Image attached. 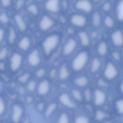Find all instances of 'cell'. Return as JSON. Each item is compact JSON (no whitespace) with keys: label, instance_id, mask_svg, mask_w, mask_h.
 <instances>
[{"label":"cell","instance_id":"cell-1","mask_svg":"<svg viewBox=\"0 0 123 123\" xmlns=\"http://www.w3.org/2000/svg\"><path fill=\"white\" fill-rule=\"evenodd\" d=\"M89 60V54L88 51L84 49L79 51L72 61V69L75 72L81 71L86 67Z\"/></svg>","mask_w":123,"mask_h":123},{"label":"cell","instance_id":"cell-2","mask_svg":"<svg viewBox=\"0 0 123 123\" xmlns=\"http://www.w3.org/2000/svg\"><path fill=\"white\" fill-rule=\"evenodd\" d=\"M60 41V36L58 34H52L48 36L42 44L44 53L46 56L49 55L58 46Z\"/></svg>","mask_w":123,"mask_h":123},{"label":"cell","instance_id":"cell-3","mask_svg":"<svg viewBox=\"0 0 123 123\" xmlns=\"http://www.w3.org/2000/svg\"><path fill=\"white\" fill-rule=\"evenodd\" d=\"M119 74V70L115 64L111 62L108 61L104 67L103 70V76L108 81L114 80Z\"/></svg>","mask_w":123,"mask_h":123},{"label":"cell","instance_id":"cell-4","mask_svg":"<svg viewBox=\"0 0 123 123\" xmlns=\"http://www.w3.org/2000/svg\"><path fill=\"white\" fill-rule=\"evenodd\" d=\"M75 8L86 13H91L93 9V5L90 0H77L74 3Z\"/></svg>","mask_w":123,"mask_h":123},{"label":"cell","instance_id":"cell-5","mask_svg":"<svg viewBox=\"0 0 123 123\" xmlns=\"http://www.w3.org/2000/svg\"><path fill=\"white\" fill-rule=\"evenodd\" d=\"M107 95L102 89L97 88L94 90L93 95V100L96 106L99 107L103 105L106 102Z\"/></svg>","mask_w":123,"mask_h":123},{"label":"cell","instance_id":"cell-6","mask_svg":"<svg viewBox=\"0 0 123 123\" xmlns=\"http://www.w3.org/2000/svg\"><path fill=\"white\" fill-rule=\"evenodd\" d=\"M70 23L75 27L82 28L86 25L87 18L84 14L76 13L72 15L71 17Z\"/></svg>","mask_w":123,"mask_h":123},{"label":"cell","instance_id":"cell-7","mask_svg":"<svg viewBox=\"0 0 123 123\" xmlns=\"http://www.w3.org/2000/svg\"><path fill=\"white\" fill-rule=\"evenodd\" d=\"M77 47V42L74 37L69 38L65 43L63 49L62 54L64 56H68L72 54Z\"/></svg>","mask_w":123,"mask_h":123},{"label":"cell","instance_id":"cell-8","mask_svg":"<svg viewBox=\"0 0 123 123\" xmlns=\"http://www.w3.org/2000/svg\"><path fill=\"white\" fill-rule=\"evenodd\" d=\"M111 39L114 47L117 48L123 47V31L120 29L115 30L111 34Z\"/></svg>","mask_w":123,"mask_h":123},{"label":"cell","instance_id":"cell-9","mask_svg":"<svg viewBox=\"0 0 123 123\" xmlns=\"http://www.w3.org/2000/svg\"><path fill=\"white\" fill-rule=\"evenodd\" d=\"M23 62L22 56L18 52L13 53L10 59V68L13 72H16L20 68Z\"/></svg>","mask_w":123,"mask_h":123},{"label":"cell","instance_id":"cell-10","mask_svg":"<svg viewBox=\"0 0 123 123\" xmlns=\"http://www.w3.org/2000/svg\"><path fill=\"white\" fill-rule=\"evenodd\" d=\"M40 55L38 49H34L29 54L27 61L29 64L33 67L38 66L41 62Z\"/></svg>","mask_w":123,"mask_h":123},{"label":"cell","instance_id":"cell-11","mask_svg":"<svg viewBox=\"0 0 123 123\" xmlns=\"http://www.w3.org/2000/svg\"><path fill=\"white\" fill-rule=\"evenodd\" d=\"M24 112L23 108L19 104H14L12 107V120L13 122L18 123L20 121Z\"/></svg>","mask_w":123,"mask_h":123},{"label":"cell","instance_id":"cell-12","mask_svg":"<svg viewBox=\"0 0 123 123\" xmlns=\"http://www.w3.org/2000/svg\"><path fill=\"white\" fill-rule=\"evenodd\" d=\"M55 24L54 21L47 15H43L40 19L39 25L40 29L46 31L51 28Z\"/></svg>","mask_w":123,"mask_h":123},{"label":"cell","instance_id":"cell-13","mask_svg":"<svg viewBox=\"0 0 123 123\" xmlns=\"http://www.w3.org/2000/svg\"><path fill=\"white\" fill-rule=\"evenodd\" d=\"M59 101L63 106L69 109H74L76 107L75 103L66 93H63L60 95Z\"/></svg>","mask_w":123,"mask_h":123},{"label":"cell","instance_id":"cell-14","mask_svg":"<svg viewBox=\"0 0 123 123\" xmlns=\"http://www.w3.org/2000/svg\"><path fill=\"white\" fill-rule=\"evenodd\" d=\"M46 9L52 12H57L60 10V0H47L45 4Z\"/></svg>","mask_w":123,"mask_h":123},{"label":"cell","instance_id":"cell-15","mask_svg":"<svg viewBox=\"0 0 123 123\" xmlns=\"http://www.w3.org/2000/svg\"><path fill=\"white\" fill-rule=\"evenodd\" d=\"M50 89V84L47 80H44L39 83L37 87V93L40 96L48 94Z\"/></svg>","mask_w":123,"mask_h":123},{"label":"cell","instance_id":"cell-16","mask_svg":"<svg viewBox=\"0 0 123 123\" xmlns=\"http://www.w3.org/2000/svg\"><path fill=\"white\" fill-rule=\"evenodd\" d=\"M78 36L82 46L86 47L90 45L91 42L90 38L89 35L86 31H79L78 33Z\"/></svg>","mask_w":123,"mask_h":123},{"label":"cell","instance_id":"cell-17","mask_svg":"<svg viewBox=\"0 0 123 123\" xmlns=\"http://www.w3.org/2000/svg\"><path fill=\"white\" fill-rule=\"evenodd\" d=\"M108 45L105 41H100L97 45L96 51L98 55L100 57H104L108 53Z\"/></svg>","mask_w":123,"mask_h":123},{"label":"cell","instance_id":"cell-18","mask_svg":"<svg viewBox=\"0 0 123 123\" xmlns=\"http://www.w3.org/2000/svg\"><path fill=\"white\" fill-rule=\"evenodd\" d=\"M101 65V62L99 58L97 57H94L90 63V72L92 74H96L98 73L99 71Z\"/></svg>","mask_w":123,"mask_h":123},{"label":"cell","instance_id":"cell-19","mask_svg":"<svg viewBox=\"0 0 123 123\" xmlns=\"http://www.w3.org/2000/svg\"><path fill=\"white\" fill-rule=\"evenodd\" d=\"M115 15L117 20L123 22V0H119L115 9Z\"/></svg>","mask_w":123,"mask_h":123},{"label":"cell","instance_id":"cell-20","mask_svg":"<svg viewBox=\"0 0 123 123\" xmlns=\"http://www.w3.org/2000/svg\"><path fill=\"white\" fill-rule=\"evenodd\" d=\"M102 22V17L101 13L98 12L96 11L94 12L91 16V23L93 26L95 27H99Z\"/></svg>","mask_w":123,"mask_h":123},{"label":"cell","instance_id":"cell-21","mask_svg":"<svg viewBox=\"0 0 123 123\" xmlns=\"http://www.w3.org/2000/svg\"><path fill=\"white\" fill-rule=\"evenodd\" d=\"M15 23L21 32H24L26 29V25L23 17L19 14H16L14 16Z\"/></svg>","mask_w":123,"mask_h":123},{"label":"cell","instance_id":"cell-22","mask_svg":"<svg viewBox=\"0 0 123 123\" xmlns=\"http://www.w3.org/2000/svg\"><path fill=\"white\" fill-rule=\"evenodd\" d=\"M70 76V73L66 64L64 63L60 68L59 77L61 80H65Z\"/></svg>","mask_w":123,"mask_h":123},{"label":"cell","instance_id":"cell-23","mask_svg":"<svg viewBox=\"0 0 123 123\" xmlns=\"http://www.w3.org/2000/svg\"><path fill=\"white\" fill-rule=\"evenodd\" d=\"M74 83L78 87H85L88 85L89 83V79L86 76H79L74 79Z\"/></svg>","mask_w":123,"mask_h":123},{"label":"cell","instance_id":"cell-24","mask_svg":"<svg viewBox=\"0 0 123 123\" xmlns=\"http://www.w3.org/2000/svg\"><path fill=\"white\" fill-rule=\"evenodd\" d=\"M30 40L27 37H22L18 43V47L24 51L27 50L30 47Z\"/></svg>","mask_w":123,"mask_h":123},{"label":"cell","instance_id":"cell-25","mask_svg":"<svg viewBox=\"0 0 123 123\" xmlns=\"http://www.w3.org/2000/svg\"><path fill=\"white\" fill-rule=\"evenodd\" d=\"M103 22L104 25L109 29H112L115 25V22L113 17L110 15H106L103 18Z\"/></svg>","mask_w":123,"mask_h":123},{"label":"cell","instance_id":"cell-26","mask_svg":"<svg viewBox=\"0 0 123 123\" xmlns=\"http://www.w3.org/2000/svg\"><path fill=\"white\" fill-rule=\"evenodd\" d=\"M16 33L14 29L12 27H10L9 29V32L8 35V41L10 44H13L16 39Z\"/></svg>","mask_w":123,"mask_h":123},{"label":"cell","instance_id":"cell-27","mask_svg":"<svg viewBox=\"0 0 123 123\" xmlns=\"http://www.w3.org/2000/svg\"><path fill=\"white\" fill-rule=\"evenodd\" d=\"M93 92L92 91L91 89L89 88H86L84 90L83 93V98L86 102H90L93 99Z\"/></svg>","mask_w":123,"mask_h":123},{"label":"cell","instance_id":"cell-28","mask_svg":"<svg viewBox=\"0 0 123 123\" xmlns=\"http://www.w3.org/2000/svg\"><path fill=\"white\" fill-rule=\"evenodd\" d=\"M57 108V105L55 102L50 103L46 108L45 111V116L46 117H49L56 110Z\"/></svg>","mask_w":123,"mask_h":123},{"label":"cell","instance_id":"cell-29","mask_svg":"<svg viewBox=\"0 0 123 123\" xmlns=\"http://www.w3.org/2000/svg\"><path fill=\"white\" fill-rule=\"evenodd\" d=\"M115 108L117 113L123 116V98H119L115 102Z\"/></svg>","mask_w":123,"mask_h":123},{"label":"cell","instance_id":"cell-30","mask_svg":"<svg viewBox=\"0 0 123 123\" xmlns=\"http://www.w3.org/2000/svg\"><path fill=\"white\" fill-rule=\"evenodd\" d=\"M108 117V114L104 111L98 110L96 111L95 114V119L98 121H101L106 119Z\"/></svg>","mask_w":123,"mask_h":123},{"label":"cell","instance_id":"cell-31","mask_svg":"<svg viewBox=\"0 0 123 123\" xmlns=\"http://www.w3.org/2000/svg\"><path fill=\"white\" fill-rule=\"evenodd\" d=\"M71 92L72 96L74 99H75V100L79 102H81L84 99L83 94L80 90L76 89H74L72 90Z\"/></svg>","mask_w":123,"mask_h":123},{"label":"cell","instance_id":"cell-32","mask_svg":"<svg viewBox=\"0 0 123 123\" xmlns=\"http://www.w3.org/2000/svg\"><path fill=\"white\" fill-rule=\"evenodd\" d=\"M90 122L89 118L85 115L77 116L74 119V122L76 123H87Z\"/></svg>","mask_w":123,"mask_h":123},{"label":"cell","instance_id":"cell-33","mask_svg":"<svg viewBox=\"0 0 123 123\" xmlns=\"http://www.w3.org/2000/svg\"><path fill=\"white\" fill-rule=\"evenodd\" d=\"M112 8V4L110 1L107 0L103 2L101 5V10L105 12H110Z\"/></svg>","mask_w":123,"mask_h":123},{"label":"cell","instance_id":"cell-34","mask_svg":"<svg viewBox=\"0 0 123 123\" xmlns=\"http://www.w3.org/2000/svg\"><path fill=\"white\" fill-rule=\"evenodd\" d=\"M27 10L28 12L34 15H37L38 13V9L37 6L34 4L29 5L27 7Z\"/></svg>","mask_w":123,"mask_h":123},{"label":"cell","instance_id":"cell-35","mask_svg":"<svg viewBox=\"0 0 123 123\" xmlns=\"http://www.w3.org/2000/svg\"><path fill=\"white\" fill-rule=\"evenodd\" d=\"M69 122V117L65 112H62L60 115L58 119V123H67Z\"/></svg>","mask_w":123,"mask_h":123},{"label":"cell","instance_id":"cell-36","mask_svg":"<svg viewBox=\"0 0 123 123\" xmlns=\"http://www.w3.org/2000/svg\"><path fill=\"white\" fill-rule=\"evenodd\" d=\"M111 57L114 61L118 62H120L122 58L121 53L118 51H113L111 52Z\"/></svg>","mask_w":123,"mask_h":123},{"label":"cell","instance_id":"cell-37","mask_svg":"<svg viewBox=\"0 0 123 123\" xmlns=\"http://www.w3.org/2000/svg\"><path fill=\"white\" fill-rule=\"evenodd\" d=\"M30 74L27 73H26L19 76L18 80L21 83H25L28 80V79L30 78Z\"/></svg>","mask_w":123,"mask_h":123},{"label":"cell","instance_id":"cell-38","mask_svg":"<svg viewBox=\"0 0 123 123\" xmlns=\"http://www.w3.org/2000/svg\"><path fill=\"white\" fill-rule=\"evenodd\" d=\"M37 86V83L35 80H31L30 81L27 85V88L30 91H34Z\"/></svg>","mask_w":123,"mask_h":123},{"label":"cell","instance_id":"cell-39","mask_svg":"<svg viewBox=\"0 0 123 123\" xmlns=\"http://www.w3.org/2000/svg\"><path fill=\"white\" fill-rule=\"evenodd\" d=\"M6 109V103L4 99L0 97V116L2 114Z\"/></svg>","mask_w":123,"mask_h":123},{"label":"cell","instance_id":"cell-40","mask_svg":"<svg viewBox=\"0 0 123 123\" xmlns=\"http://www.w3.org/2000/svg\"><path fill=\"white\" fill-rule=\"evenodd\" d=\"M8 55V49L6 47H3L0 51V61L6 58Z\"/></svg>","mask_w":123,"mask_h":123},{"label":"cell","instance_id":"cell-41","mask_svg":"<svg viewBox=\"0 0 123 123\" xmlns=\"http://www.w3.org/2000/svg\"><path fill=\"white\" fill-rule=\"evenodd\" d=\"M9 21L8 15L6 13H2L0 14V22L3 24H7Z\"/></svg>","mask_w":123,"mask_h":123},{"label":"cell","instance_id":"cell-42","mask_svg":"<svg viewBox=\"0 0 123 123\" xmlns=\"http://www.w3.org/2000/svg\"><path fill=\"white\" fill-rule=\"evenodd\" d=\"M46 74V70L44 68H40L37 70L36 72V75L37 78H41Z\"/></svg>","mask_w":123,"mask_h":123},{"label":"cell","instance_id":"cell-43","mask_svg":"<svg viewBox=\"0 0 123 123\" xmlns=\"http://www.w3.org/2000/svg\"><path fill=\"white\" fill-rule=\"evenodd\" d=\"M1 5L4 8L9 7L12 4V0H0Z\"/></svg>","mask_w":123,"mask_h":123},{"label":"cell","instance_id":"cell-44","mask_svg":"<svg viewBox=\"0 0 123 123\" xmlns=\"http://www.w3.org/2000/svg\"><path fill=\"white\" fill-rule=\"evenodd\" d=\"M24 0H18L16 3V9H21L24 4Z\"/></svg>","mask_w":123,"mask_h":123},{"label":"cell","instance_id":"cell-45","mask_svg":"<svg viewBox=\"0 0 123 123\" xmlns=\"http://www.w3.org/2000/svg\"><path fill=\"white\" fill-rule=\"evenodd\" d=\"M44 107H45L44 103L41 102H39V103H38V104L37 105V109L39 111H43Z\"/></svg>","mask_w":123,"mask_h":123},{"label":"cell","instance_id":"cell-46","mask_svg":"<svg viewBox=\"0 0 123 123\" xmlns=\"http://www.w3.org/2000/svg\"><path fill=\"white\" fill-rule=\"evenodd\" d=\"M4 36V29L0 27V45L3 40Z\"/></svg>","mask_w":123,"mask_h":123},{"label":"cell","instance_id":"cell-47","mask_svg":"<svg viewBox=\"0 0 123 123\" xmlns=\"http://www.w3.org/2000/svg\"><path fill=\"white\" fill-rule=\"evenodd\" d=\"M56 75V70L55 69H52L49 72V76L51 78H54Z\"/></svg>","mask_w":123,"mask_h":123},{"label":"cell","instance_id":"cell-48","mask_svg":"<svg viewBox=\"0 0 123 123\" xmlns=\"http://www.w3.org/2000/svg\"><path fill=\"white\" fill-rule=\"evenodd\" d=\"M6 68V65L4 62H0V70L3 71Z\"/></svg>","mask_w":123,"mask_h":123},{"label":"cell","instance_id":"cell-49","mask_svg":"<svg viewBox=\"0 0 123 123\" xmlns=\"http://www.w3.org/2000/svg\"><path fill=\"white\" fill-rule=\"evenodd\" d=\"M33 98L31 96H28L26 98V101L27 103H30L33 101Z\"/></svg>","mask_w":123,"mask_h":123},{"label":"cell","instance_id":"cell-50","mask_svg":"<svg viewBox=\"0 0 123 123\" xmlns=\"http://www.w3.org/2000/svg\"><path fill=\"white\" fill-rule=\"evenodd\" d=\"M119 90L120 92L123 95V79L121 81L120 84V86H119Z\"/></svg>","mask_w":123,"mask_h":123},{"label":"cell","instance_id":"cell-51","mask_svg":"<svg viewBox=\"0 0 123 123\" xmlns=\"http://www.w3.org/2000/svg\"><path fill=\"white\" fill-rule=\"evenodd\" d=\"M102 0H91L92 1H93V2H95V3H98L100 1H101Z\"/></svg>","mask_w":123,"mask_h":123},{"label":"cell","instance_id":"cell-52","mask_svg":"<svg viewBox=\"0 0 123 123\" xmlns=\"http://www.w3.org/2000/svg\"><path fill=\"white\" fill-rule=\"evenodd\" d=\"M121 55H122V58H123V48L122 49V51H121Z\"/></svg>","mask_w":123,"mask_h":123},{"label":"cell","instance_id":"cell-53","mask_svg":"<svg viewBox=\"0 0 123 123\" xmlns=\"http://www.w3.org/2000/svg\"><path fill=\"white\" fill-rule=\"evenodd\" d=\"M108 0L110 1L111 2H112V1H115V0Z\"/></svg>","mask_w":123,"mask_h":123},{"label":"cell","instance_id":"cell-54","mask_svg":"<svg viewBox=\"0 0 123 123\" xmlns=\"http://www.w3.org/2000/svg\"><path fill=\"white\" fill-rule=\"evenodd\" d=\"M37 1H41V0H37Z\"/></svg>","mask_w":123,"mask_h":123},{"label":"cell","instance_id":"cell-55","mask_svg":"<svg viewBox=\"0 0 123 123\" xmlns=\"http://www.w3.org/2000/svg\"></svg>","mask_w":123,"mask_h":123}]
</instances>
